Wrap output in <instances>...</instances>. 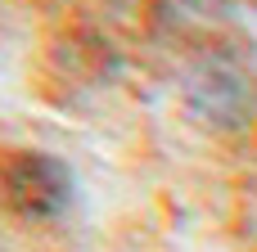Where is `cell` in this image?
<instances>
[{
    "mask_svg": "<svg viewBox=\"0 0 257 252\" xmlns=\"http://www.w3.org/2000/svg\"><path fill=\"white\" fill-rule=\"evenodd\" d=\"M5 189H9V198H14L18 212L50 216V212H59L68 203L72 180H68V171H63L59 158H50V153H23L5 171Z\"/></svg>",
    "mask_w": 257,
    "mask_h": 252,
    "instance_id": "6da1fadb",
    "label": "cell"
}]
</instances>
